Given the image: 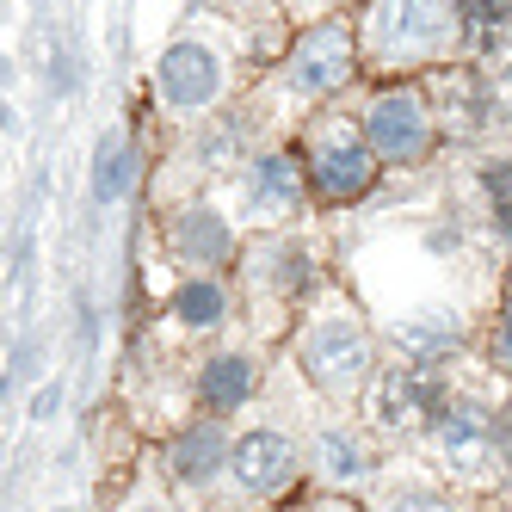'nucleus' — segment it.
I'll return each mask as SVG.
<instances>
[{"mask_svg":"<svg viewBox=\"0 0 512 512\" xmlns=\"http://www.w3.org/2000/svg\"><path fill=\"white\" fill-rule=\"evenodd\" d=\"M303 371L327 395H352L371 377V340H364V327L352 315H321L303 334Z\"/></svg>","mask_w":512,"mask_h":512,"instance_id":"1","label":"nucleus"},{"mask_svg":"<svg viewBox=\"0 0 512 512\" xmlns=\"http://www.w3.org/2000/svg\"><path fill=\"white\" fill-rule=\"evenodd\" d=\"M451 25L457 19H451L445 0H377V7H371V50L395 56V62L432 56L438 44H445Z\"/></svg>","mask_w":512,"mask_h":512,"instance_id":"2","label":"nucleus"},{"mask_svg":"<svg viewBox=\"0 0 512 512\" xmlns=\"http://www.w3.org/2000/svg\"><path fill=\"white\" fill-rule=\"evenodd\" d=\"M426 136H432V118H426L420 93H408V87L377 93L371 112H364V149H371L377 161H395V167L420 161L426 155Z\"/></svg>","mask_w":512,"mask_h":512,"instance_id":"3","label":"nucleus"},{"mask_svg":"<svg viewBox=\"0 0 512 512\" xmlns=\"http://www.w3.org/2000/svg\"><path fill=\"white\" fill-rule=\"evenodd\" d=\"M346 81H352V31L340 19L303 31L297 50H290V62H284V87L303 93V99H315V93H334Z\"/></svg>","mask_w":512,"mask_h":512,"instance_id":"4","label":"nucleus"},{"mask_svg":"<svg viewBox=\"0 0 512 512\" xmlns=\"http://www.w3.org/2000/svg\"><path fill=\"white\" fill-rule=\"evenodd\" d=\"M297 463H303L297 445L272 426H253L229 445V475L241 482V494H284L297 482Z\"/></svg>","mask_w":512,"mask_h":512,"instance_id":"5","label":"nucleus"},{"mask_svg":"<svg viewBox=\"0 0 512 512\" xmlns=\"http://www.w3.org/2000/svg\"><path fill=\"white\" fill-rule=\"evenodd\" d=\"M426 426L438 438V451H445L457 469H482L494 457V420L475 408V401H451V395H438L432 408H426Z\"/></svg>","mask_w":512,"mask_h":512,"instance_id":"6","label":"nucleus"},{"mask_svg":"<svg viewBox=\"0 0 512 512\" xmlns=\"http://www.w3.org/2000/svg\"><path fill=\"white\" fill-rule=\"evenodd\" d=\"M229 445H235V438L223 432V420H216V414H204V420H192V426H179L173 445H167L173 482H179V488H210L216 475L229 469Z\"/></svg>","mask_w":512,"mask_h":512,"instance_id":"7","label":"nucleus"},{"mask_svg":"<svg viewBox=\"0 0 512 512\" xmlns=\"http://www.w3.org/2000/svg\"><path fill=\"white\" fill-rule=\"evenodd\" d=\"M155 81H161V99L179 105V112H198V105L216 99V87H223V68H216V56L204 44H173L155 68Z\"/></svg>","mask_w":512,"mask_h":512,"instance_id":"8","label":"nucleus"},{"mask_svg":"<svg viewBox=\"0 0 512 512\" xmlns=\"http://www.w3.org/2000/svg\"><path fill=\"white\" fill-rule=\"evenodd\" d=\"M309 173H315L321 198L346 204V198H364V192H371V179H377V155L364 149V142H352V136H334V142H321V149H315Z\"/></svg>","mask_w":512,"mask_h":512,"instance_id":"9","label":"nucleus"},{"mask_svg":"<svg viewBox=\"0 0 512 512\" xmlns=\"http://www.w3.org/2000/svg\"><path fill=\"white\" fill-rule=\"evenodd\" d=\"M432 401H438V389H432L420 371H408V364H395V371H383L377 389H371V414H377V426H389V432H408V426L426 420Z\"/></svg>","mask_w":512,"mask_h":512,"instance_id":"10","label":"nucleus"},{"mask_svg":"<svg viewBox=\"0 0 512 512\" xmlns=\"http://www.w3.org/2000/svg\"><path fill=\"white\" fill-rule=\"evenodd\" d=\"M253 389H260V364H253L247 352H216V358L198 364V401H204L216 420L235 414V408H247Z\"/></svg>","mask_w":512,"mask_h":512,"instance_id":"11","label":"nucleus"},{"mask_svg":"<svg viewBox=\"0 0 512 512\" xmlns=\"http://www.w3.org/2000/svg\"><path fill=\"white\" fill-rule=\"evenodd\" d=\"M173 253L186 266H223L235 253V229L216 210H186V216H173Z\"/></svg>","mask_w":512,"mask_h":512,"instance_id":"12","label":"nucleus"},{"mask_svg":"<svg viewBox=\"0 0 512 512\" xmlns=\"http://www.w3.org/2000/svg\"><path fill=\"white\" fill-rule=\"evenodd\" d=\"M303 198V167L290 161V155H266L260 167H253V186H247V204L253 210H297Z\"/></svg>","mask_w":512,"mask_h":512,"instance_id":"13","label":"nucleus"},{"mask_svg":"<svg viewBox=\"0 0 512 512\" xmlns=\"http://www.w3.org/2000/svg\"><path fill=\"white\" fill-rule=\"evenodd\" d=\"M315 463H321L327 482H364V475L377 469V457L364 451V438H358V432H346V426H327V432H321Z\"/></svg>","mask_w":512,"mask_h":512,"instance_id":"14","label":"nucleus"},{"mask_svg":"<svg viewBox=\"0 0 512 512\" xmlns=\"http://www.w3.org/2000/svg\"><path fill=\"white\" fill-rule=\"evenodd\" d=\"M223 315H229V297H223V284H216L210 272H204V278H186V284L173 290V321L192 327V334L223 327Z\"/></svg>","mask_w":512,"mask_h":512,"instance_id":"15","label":"nucleus"},{"mask_svg":"<svg viewBox=\"0 0 512 512\" xmlns=\"http://www.w3.org/2000/svg\"><path fill=\"white\" fill-rule=\"evenodd\" d=\"M130 179H136V155H130V142H124V136H105L99 167H93V198H99V204L124 198V192H130Z\"/></svg>","mask_w":512,"mask_h":512,"instance_id":"16","label":"nucleus"},{"mask_svg":"<svg viewBox=\"0 0 512 512\" xmlns=\"http://www.w3.org/2000/svg\"><path fill=\"white\" fill-rule=\"evenodd\" d=\"M451 334H457V327L445 321V315H438V321H408V327H401V346H408L420 364H432V358H445V346H451Z\"/></svg>","mask_w":512,"mask_h":512,"instance_id":"17","label":"nucleus"},{"mask_svg":"<svg viewBox=\"0 0 512 512\" xmlns=\"http://www.w3.org/2000/svg\"><path fill=\"white\" fill-rule=\"evenodd\" d=\"M451 19L469 31H500L512 19V0H451Z\"/></svg>","mask_w":512,"mask_h":512,"instance_id":"18","label":"nucleus"},{"mask_svg":"<svg viewBox=\"0 0 512 512\" xmlns=\"http://www.w3.org/2000/svg\"><path fill=\"white\" fill-rule=\"evenodd\" d=\"M383 512H451V500L438 494V488H426V482H401V488L383 500Z\"/></svg>","mask_w":512,"mask_h":512,"instance_id":"19","label":"nucleus"},{"mask_svg":"<svg viewBox=\"0 0 512 512\" xmlns=\"http://www.w3.org/2000/svg\"><path fill=\"white\" fill-rule=\"evenodd\" d=\"M272 284L284 290V297H297V290H309V260H303L297 247H284L278 260H272Z\"/></svg>","mask_w":512,"mask_h":512,"instance_id":"20","label":"nucleus"},{"mask_svg":"<svg viewBox=\"0 0 512 512\" xmlns=\"http://www.w3.org/2000/svg\"><path fill=\"white\" fill-rule=\"evenodd\" d=\"M482 186H488V204H494V216L512 229V161H494L488 173H482Z\"/></svg>","mask_w":512,"mask_h":512,"instance_id":"21","label":"nucleus"},{"mask_svg":"<svg viewBox=\"0 0 512 512\" xmlns=\"http://www.w3.org/2000/svg\"><path fill=\"white\" fill-rule=\"evenodd\" d=\"M494 457H506V469H512V401L494 414Z\"/></svg>","mask_w":512,"mask_h":512,"instance_id":"22","label":"nucleus"},{"mask_svg":"<svg viewBox=\"0 0 512 512\" xmlns=\"http://www.w3.org/2000/svg\"><path fill=\"white\" fill-rule=\"evenodd\" d=\"M488 99H494V112L512 124V68H500V75H494V87H488Z\"/></svg>","mask_w":512,"mask_h":512,"instance_id":"23","label":"nucleus"},{"mask_svg":"<svg viewBox=\"0 0 512 512\" xmlns=\"http://www.w3.org/2000/svg\"><path fill=\"white\" fill-rule=\"evenodd\" d=\"M494 358H500V364H512V303L500 309V327H494Z\"/></svg>","mask_w":512,"mask_h":512,"instance_id":"24","label":"nucleus"},{"mask_svg":"<svg viewBox=\"0 0 512 512\" xmlns=\"http://www.w3.org/2000/svg\"><path fill=\"white\" fill-rule=\"evenodd\" d=\"M130 512H173V506H161V500H142V506H130Z\"/></svg>","mask_w":512,"mask_h":512,"instance_id":"25","label":"nucleus"}]
</instances>
